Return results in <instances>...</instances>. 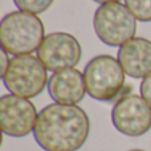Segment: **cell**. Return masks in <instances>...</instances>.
<instances>
[{"mask_svg": "<svg viewBox=\"0 0 151 151\" xmlns=\"http://www.w3.org/2000/svg\"><path fill=\"white\" fill-rule=\"evenodd\" d=\"M89 133L90 121L82 107L55 102L39 113L33 137L44 151H78Z\"/></svg>", "mask_w": 151, "mask_h": 151, "instance_id": "1", "label": "cell"}, {"mask_svg": "<svg viewBox=\"0 0 151 151\" xmlns=\"http://www.w3.org/2000/svg\"><path fill=\"white\" fill-rule=\"evenodd\" d=\"M45 39V27L37 15L13 11L0 23L1 49L13 56L31 55L40 48Z\"/></svg>", "mask_w": 151, "mask_h": 151, "instance_id": "2", "label": "cell"}, {"mask_svg": "<svg viewBox=\"0 0 151 151\" xmlns=\"http://www.w3.org/2000/svg\"><path fill=\"white\" fill-rule=\"evenodd\" d=\"M125 74L115 57L109 55L96 56L83 69L86 91L97 101H114L125 89Z\"/></svg>", "mask_w": 151, "mask_h": 151, "instance_id": "3", "label": "cell"}, {"mask_svg": "<svg viewBox=\"0 0 151 151\" xmlns=\"http://www.w3.org/2000/svg\"><path fill=\"white\" fill-rule=\"evenodd\" d=\"M93 27L97 37L109 47H122L137 32V19L121 1L101 4L96 9Z\"/></svg>", "mask_w": 151, "mask_h": 151, "instance_id": "4", "label": "cell"}, {"mask_svg": "<svg viewBox=\"0 0 151 151\" xmlns=\"http://www.w3.org/2000/svg\"><path fill=\"white\" fill-rule=\"evenodd\" d=\"M48 69L33 55L15 56L11 58L7 72L1 76L4 86L11 94L33 98L44 91L48 86Z\"/></svg>", "mask_w": 151, "mask_h": 151, "instance_id": "5", "label": "cell"}, {"mask_svg": "<svg viewBox=\"0 0 151 151\" xmlns=\"http://www.w3.org/2000/svg\"><path fill=\"white\" fill-rule=\"evenodd\" d=\"M111 122L123 135L142 137L151 129V106L138 94L123 96L113 106Z\"/></svg>", "mask_w": 151, "mask_h": 151, "instance_id": "6", "label": "cell"}, {"mask_svg": "<svg viewBox=\"0 0 151 151\" xmlns=\"http://www.w3.org/2000/svg\"><path fill=\"white\" fill-rule=\"evenodd\" d=\"M82 48L77 39L66 32H52L47 35L37 49V57L50 72L74 68L81 60Z\"/></svg>", "mask_w": 151, "mask_h": 151, "instance_id": "7", "label": "cell"}, {"mask_svg": "<svg viewBox=\"0 0 151 151\" xmlns=\"http://www.w3.org/2000/svg\"><path fill=\"white\" fill-rule=\"evenodd\" d=\"M39 113L28 98L4 94L0 98V121L5 135L23 138L35 130Z\"/></svg>", "mask_w": 151, "mask_h": 151, "instance_id": "8", "label": "cell"}, {"mask_svg": "<svg viewBox=\"0 0 151 151\" xmlns=\"http://www.w3.org/2000/svg\"><path fill=\"white\" fill-rule=\"evenodd\" d=\"M48 91L57 104L77 105L88 93L83 73L76 68L55 72L48 81Z\"/></svg>", "mask_w": 151, "mask_h": 151, "instance_id": "9", "label": "cell"}, {"mask_svg": "<svg viewBox=\"0 0 151 151\" xmlns=\"http://www.w3.org/2000/svg\"><path fill=\"white\" fill-rule=\"evenodd\" d=\"M118 61L131 78H145L151 73V41L134 37L118 49Z\"/></svg>", "mask_w": 151, "mask_h": 151, "instance_id": "10", "label": "cell"}, {"mask_svg": "<svg viewBox=\"0 0 151 151\" xmlns=\"http://www.w3.org/2000/svg\"><path fill=\"white\" fill-rule=\"evenodd\" d=\"M125 3L138 21H151V0H125Z\"/></svg>", "mask_w": 151, "mask_h": 151, "instance_id": "11", "label": "cell"}, {"mask_svg": "<svg viewBox=\"0 0 151 151\" xmlns=\"http://www.w3.org/2000/svg\"><path fill=\"white\" fill-rule=\"evenodd\" d=\"M55 0H13L15 5L19 8V11L29 12L33 15L44 13L50 8Z\"/></svg>", "mask_w": 151, "mask_h": 151, "instance_id": "12", "label": "cell"}, {"mask_svg": "<svg viewBox=\"0 0 151 151\" xmlns=\"http://www.w3.org/2000/svg\"><path fill=\"white\" fill-rule=\"evenodd\" d=\"M139 91H141V96L145 98V101L151 106V73L143 78L141 86H139Z\"/></svg>", "mask_w": 151, "mask_h": 151, "instance_id": "13", "label": "cell"}, {"mask_svg": "<svg viewBox=\"0 0 151 151\" xmlns=\"http://www.w3.org/2000/svg\"><path fill=\"white\" fill-rule=\"evenodd\" d=\"M8 55H9V53L5 52L4 49L0 50V57H1V61H0V63H1V64H0V68H1V69H0V72H1V73H0V74H1V76L7 72L8 66H9V64H11V58H9V56H8Z\"/></svg>", "mask_w": 151, "mask_h": 151, "instance_id": "14", "label": "cell"}, {"mask_svg": "<svg viewBox=\"0 0 151 151\" xmlns=\"http://www.w3.org/2000/svg\"><path fill=\"white\" fill-rule=\"evenodd\" d=\"M96 3H99V4H106V3H113V1H121V0H93Z\"/></svg>", "mask_w": 151, "mask_h": 151, "instance_id": "15", "label": "cell"}, {"mask_svg": "<svg viewBox=\"0 0 151 151\" xmlns=\"http://www.w3.org/2000/svg\"><path fill=\"white\" fill-rule=\"evenodd\" d=\"M130 151H145V150H139V149H134V150H130Z\"/></svg>", "mask_w": 151, "mask_h": 151, "instance_id": "16", "label": "cell"}]
</instances>
